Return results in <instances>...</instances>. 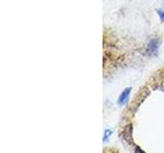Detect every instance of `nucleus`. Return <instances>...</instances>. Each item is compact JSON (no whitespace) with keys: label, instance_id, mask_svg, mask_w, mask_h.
Here are the masks:
<instances>
[{"label":"nucleus","instance_id":"5","mask_svg":"<svg viewBox=\"0 0 164 153\" xmlns=\"http://www.w3.org/2000/svg\"><path fill=\"white\" fill-rule=\"evenodd\" d=\"M135 153H145V152L143 151V150H140V148H137L135 149Z\"/></svg>","mask_w":164,"mask_h":153},{"label":"nucleus","instance_id":"1","mask_svg":"<svg viewBox=\"0 0 164 153\" xmlns=\"http://www.w3.org/2000/svg\"><path fill=\"white\" fill-rule=\"evenodd\" d=\"M130 92H131L130 87H128V88H126V89L123 90V92L121 93L120 96H119V98H118V104L119 105H124L125 103H127L129 95H130Z\"/></svg>","mask_w":164,"mask_h":153},{"label":"nucleus","instance_id":"4","mask_svg":"<svg viewBox=\"0 0 164 153\" xmlns=\"http://www.w3.org/2000/svg\"><path fill=\"white\" fill-rule=\"evenodd\" d=\"M110 135H111V131H110V130H107L106 133H105V137H104V141H106V140L109 138V136H110Z\"/></svg>","mask_w":164,"mask_h":153},{"label":"nucleus","instance_id":"3","mask_svg":"<svg viewBox=\"0 0 164 153\" xmlns=\"http://www.w3.org/2000/svg\"><path fill=\"white\" fill-rule=\"evenodd\" d=\"M158 14H159V17H160V20H162V22H164V7L161 10H159L158 11Z\"/></svg>","mask_w":164,"mask_h":153},{"label":"nucleus","instance_id":"2","mask_svg":"<svg viewBox=\"0 0 164 153\" xmlns=\"http://www.w3.org/2000/svg\"><path fill=\"white\" fill-rule=\"evenodd\" d=\"M159 40L158 39H153V40L150 41L149 45H148V51H149L150 54H156L158 51V48H159Z\"/></svg>","mask_w":164,"mask_h":153}]
</instances>
